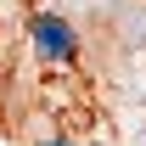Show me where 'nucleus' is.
Masks as SVG:
<instances>
[{"label":"nucleus","mask_w":146,"mask_h":146,"mask_svg":"<svg viewBox=\"0 0 146 146\" xmlns=\"http://www.w3.org/2000/svg\"><path fill=\"white\" fill-rule=\"evenodd\" d=\"M39 146H73V141H39Z\"/></svg>","instance_id":"obj_2"},{"label":"nucleus","mask_w":146,"mask_h":146,"mask_svg":"<svg viewBox=\"0 0 146 146\" xmlns=\"http://www.w3.org/2000/svg\"><path fill=\"white\" fill-rule=\"evenodd\" d=\"M28 34H34V51L45 56V62H73V56H79V34H73V23L56 17V11H34Z\"/></svg>","instance_id":"obj_1"}]
</instances>
